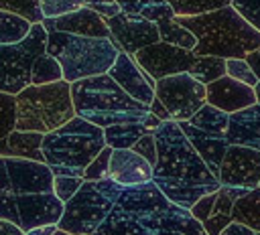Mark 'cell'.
<instances>
[{
    "instance_id": "4fadbf2b",
    "label": "cell",
    "mask_w": 260,
    "mask_h": 235,
    "mask_svg": "<svg viewBox=\"0 0 260 235\" xmlns=\"http://www.w3.org/2000/svg\"><path fill=\"white\" fill-rule=\"evenodd\" d=\"M217 178L221 186H236L244 190L256 188L260 184V150L230 144Z\"/></svg>"
},
{
    "instance_id": "d590c367",
    "label": "cell",
    "mask_w": 260,
    "mask_h": 235,
    "mask_svg": "<svg viewBox=\"0 0 260 235\" xmlns=\"http://www.w3.org/2000/svg\"><path fill=\"white\" fill-rule=\"evenodd\" d=\"M81 182H83L81 176H61L59 174L53 178V192L61 203H67L75 194V190L81 186Z\"/></svg>"
},
{
    "instance_id": "4dcf8cb0",
    "label": "cell",
    "mask_w": 260,
    "mask_h": 235,
    "mask_svg": "<svg viewBox=\"0 0 260 235\" xmlns=\"http://www.w3.org/2000/svg\"><path fill=\"white\" fill-rule=\"evenodd\" d=\"M0 10L20 14L30 24L43 20L41 10H39V0H0Z\"/></svg>"
},
{
    "instance_id": "ab89813d",
    "label": "cell",
    "mask_w": 260,
    "mask_h": 235,
    "mask_svg": "<svg viewBox=\"0 0 260 235\" xmlns=\"http://www.w3.org/2000/svg\"><path fill=\"white\" fill-rule=\"evenodd\" d=\"M85 6L91 8L93 12H98L102 18H112L122 12V8L116 0H85Z\"/></svg>"
},
{
    "instance_id": "f6af8a7d",
    "label": "cell",
    "mask_w": 260,
    "mask_h": 235,
    "mask_svg": "<svg viewBox=\"0 0 260 235\" xmlns=\"http://www.w3.org/2000/svg\"><path fill=\"white\" fill-rule=\"evenodd\" d=\"M0 235H26L18 225L10 223V221H4L0 219Z\"/></svg>"
},
{
    "instance_id": "2e32d148",
    "label": "cell",
    "mask_w": 260,
    "mask_h": 235,
    "mask_svg": "<svg viewBox=\"0 0 260 235\" xmlns=\"http://www.w3.org/2000/svg\"><path fill=\"white\" fill-rule=\"evenodd\" d=\"M205 101L225 113H234L256 103V95L254 87L223 75L205 85Z\"/></svg>"
},
{
    "instance_id": "9c48e42d",
    "label": "cell",
    "mask_w": 260,
    "mask_h": 235,
    "mask_svg": "<svg viewBox=\"0 0 260 235\" xmlns=\"http://www.w3.org/2000/svg\"><path fill=\"white\" fill-rule=\"evenodd\" d=\"M122 190L124 186L112 178L83 180L75 194L65 203L57 227L73 235H93L114 209Z\"/></svg>"
},
{
    "instance_id": "5b68a950",
    "label": "cell",
    "mask_w": 260,
    "mask_h": 235,
    "mask_svg": "<svg viewBox=\"0 0 260 235\" xmlns=\"http://www.w3.org/2000/svg\"><path fill=\"white\" fill-rule=\"evenodd\" d=\"M71 101L75 115L102 130L114 124L142 122L150 111L148 105L132 99L108 73L71 83Z\"/></svg>"
},
{
    "instance_id": "836d02e7",
    "label": "cell",
    "mask_w": 260,
    "mask_h": 235,
    "mask_svg": "<svg viewBox=\"0 0 260 235\" xmlns=\"http://www.w3.org/2000/svg\"><path fill=\"white\" fill-rule=\"evenodd\" d=\"M112 150L110 146H104L100 150V154L85 166L83 170V180H102V178H108L110 174V156H112Z\"/></svg>"
},
{
    "instance_id": "f35d334b",
    "label": "cell",
    "mask_w": 260,
    "mask_h": 235,
    "mask_svg": "<svg viewBox=\"0 0 260 235\" xmlns=\"http://www.w3.org/2000/svg\"><path fill=\"white\" fill-rule=\"evenodd\" d=\"M140 16L156 24V22H158V20H162V18H173V16H175V12H173V8H171L165 0H160V2H156V4L146 6V8L140 12Z\"/></svg>"
},
{
    "instance_id": "7dc6e473",
    "label": "cell",
    "mask_w": 260,
    "mask_h": 235,
    "mask_svg": "<svg viewBox=\"0 0 260 235\" xmlns=\"http://www.w3.org/2000/svg\"><path fill=\"white\" fill-rule=\"evenodd\" d=\"M254 95H256V103H260V79H258V83L254 85Z\"/></svg>"
},
{
    "instance_id": "8992f818",
    "label": "cell",
    "mask_w": 260,
    "mask_h": 235,
    "mask_svg": "<svg viewBox=\"0 0 260 235\" xmlns=\"http://www.w3.org/2000/svg\"><path fill=\"white\" fill-rule=\"evenodd\" d=\"M106 146L104 130L75 115L61 128L45 134L41 152L55 176H81L85 166Z\"/></svg>"
},
{
    "instance_id": "681fc988",
    "label": "cell",
    "mask_w": 260,
    "mask_h": 235,
    "mask_svg": "<svg viewBox=\"0 0 260 235\" xmlns=\"http://www.w3.org/2000/svg\"><path fill=\"white\" fill-rule=\"evenodd\" d=\"M256 233H258V231H256ZM258 235H260V233H258Z\"/></svg>"
},
{
    "instance_id": "3957f363",
    "label": "cell",
    "mask_w": 260,
    "mask_h": 235,
    "mask_svg": "<svg viewBox=\"0 0 260 235\" xmlns=\"http://www.w3.org/2000/svg\"><path fill=\"white\" fill-rule=\"evenodd\" d=\"M197 38L193 53L197 57L213 55L221 59H244L248 53L260 49V30H256L232 4L199 14L175 16Z\"/></svg>"
},
{
    "instance_id": "60d3db41",
    "label": "cell",
    "mask_w": 260,
    "mask_h": 235,
    "mask_svg": "<svg viewBox=\"0 0 260 235\" xmlns=\"http://www.w3.org/2000/svg\"><path fill=\"white\" fill-rule=\"evenodd\" d=\"M122 8V12H128V14H140L146 6L150 4H156L160 0H116Z\"/></svg>"
},
{
    "instance_id": "f1b7e54d",
    "label": "cell",
    "mask_w": 260,
    "mask_h": 235,
    "mask_svg": "<svg viewBox=\"0 0 260 235\" xmlns=\"http://www.w3.org/2000/svg\"><path fill=\"white\" fill-rule=\"evenodd\" d=\"M63 79V71L61 65L47 53L39 55L32 63V71H30V85H45V83H55Z\"/></svg>"
},
{
    "instance_id": "d4e9b609",
    "label": "cell",
    "mask_w": 260,
    "mask_h": 235,
    "mask_svg": "<svg viewBox=\"0 0 260 235\" xmlns=\"http://www.w3.org/2000/svg\"><path fill=\"white\" fill-rule=\"evenodd\" d=\"M156 28H158V36H160L162 43L177 45V47H183V49H189V51H193L195 45H197V38L193 36V32H189L185 26H181L175 20V16L158 20Z\"/></svg>"
},
{
    "instance_id": "7a4b0ae2",
    "label": "cell",
    "mask_w": 260,
    "mask_h": 235,
    "mask_svg": "<svg viewBox=\"0 0 260 235\" xmlns=\"http://www.w3.org/2000/svg\"><path fill=\"white\" fill-rule=\"evenodd\" d=\"M152 134L156 142L152 182L169 201L183 209H191L201 197L221 186L183 134L179 122L165 120Z\"/></svg>"
},
{
    "instance_id": "6da1fadb",
    "label": "cell",
    "mask_w": 260,
    "mask_h": 235,
    "mask_svg": "<svg viewBox=\"0 0 260 235\" xmlns=\"http://www.w3.org/2000/svg\"><path fill=\"white\" fill-rule=\"evenodd\" d=\"M93 235H207L203 225L169 201L156 184L142 182L122 190L110 215Z\"/></svg>"
},
{
    "instance_id": "ffe728a7",
    "label": "cell",
    "mask_w": 260,
    "mask_h": 235,
    "mask_svg": "<svg viewBox=\"0 0 260 235\" xmlns=\"http://www.w3.org/2000/svg\"><path fill=\"white\" fill-rule=\"evenodd\" d=\"M225 138L228 144L260 150V103L230 113Z\"/></svg>"
},
{
    "instance_id": "4316f807",
    "label": "cell",
    "mask_w": 260,
    "mask_h": 235,
    "mask_svg": "<svg viewBox=\"0 0 260 235\" xmlns=\"http://www.w3.org/2000/svg\"><path fill=\"white\" fill-rule=\"evenodd\" d=\"M228 120H230V113H225V111H221V109H217V107L205 103V105H203L199 111H195V115L189 118L187 122H189L191 126H197V128L209 130V132H213V134L225 136V132H228Z\"/></svg>"
},
{
    "instance_id": "1f68e13d",
    "label": "cell",
    "mask_w": 260,
    "mask_h": 235,
    "mask_svg": "<svg viewBox=\"0 0 260 235\" xmlns=\"http://www.w3.org/2000/svg\"><path fill=\"white\" fill-rule=\"evenodd\" d=\"M85 6V0H41L39 10L43 18H59Z\"/></svg>"
},
{
    "instance_id": "9a60e30c",
    "label": "cell",
    "mask_w": 260,
    "mask_h": 235,
    "mask_svg": "<svg viewBox=\"0 0 260 235\" xmlns=\"http://www.w3.org/2000/svg\"><path fill=\"white\" fill-rule=\"evenodd\" d=\"M108 75L136 101L150 105L154 99V79L140 69V65L134 61L132 55L120 51L114 65L108 69Z\"/></svg>"
},
{
    "instance_id": "44dd1931",
    "label": "cell",
    "mask_w": 260,
    "mask_h": 235,
    "mask_svg": "<svg viewBox=\"0 0 260 235\" xmlns=\"http://www.w3.org/2000/svg\"><path fill=\"white\" fill-rule=\"evenodd\" d=\"M160 126V120L148 111L142 122H126L104 128V140L110 148H132L144 134L154 132Z\"/></svg>"
},
{
    "instance_id": "ee69618b",
    "label": "cell",
    "mask_w": 260,
    "mask_h": 235,
    "mask_svg": "<svg viewBox=\"0 0 260 235\" xmlns=\"http://www.w3.org/2000/svg\"><path fill=\"white\" fill-rule=\"evenodd\" d=\"M246 63L252 67V71H254V75L260 79V49H256V51H252V53H248L246 57Z\"/></svg>"
},
{
    "instance_id": "30bf717a",
    "label": "cell",
    "mask_w": 260,
    "mask_h": 235,
    "mask_svg": "<svg viewBox=\"0 0 260 235\" xmlns=\"http://www.w3.org/2000/svg\"><path fill=\"white\" fill-rule=\"evenodd\" d=\"M47 30L41 22H35L28 34L20 43L0 45V91L16 95L30 85L32 63L45 53Z\"/></svg>"
},
{
    "instance_id": "d6a6232c",
    "label": "cell",
    "mask_w": 260,
    "mask_h": 235,
    "mask_svg": "<svg viewBox=\"0 0 260 235\" xmlns=\"http://www.w3.org/2000/svg\"><path fill=\"white\" fill-rule=\"evenodd\" d=\"M16 128V95L0 91V140Z\"/></svg>"
},
{
    "instance_id": "c3c4849f",
    "label": "cell",
    "mask_w": 260,
    "mask_h": 235,
    "mask_svg": "<svg viewBox=\"0 0 260 235\" xmlns=\"http://www.w3.org/2000/svg\"><path fill=\"white\" fill-rule=\"evenodd\" d=\"M53 235H73V233H67V231H61V229H57Z\"/></svg>"
},
{
    "instance_id": "484cf974",
    "label": "cell",
    "mask_w": 260,
    "mask_h": 235,
    "mask_svg": "<svg viewBox=\"0 0 260 235\" xmlns=\"http://www.w3.org/2000/svg\"><path fill=\"white\" fill-rule=\"evenodd\" d=\"M30 26L32 24L26 18H22L20 14L0 10V45L20 43L28 34Z\"/></svg>"
},
{
    "instance_id": "7bdbcfd3",
    "label": "cell",
    "mask_w": 260,
    "mask_h": 235,
    "mask_svg": "<svg viewBox=\"0 0 260 235\" xmlns=\"http://www.w3.org/2000/svg\"><path fill=\"white\" fill-rule=\"evenodd\" d=\"M148 109H150V113H154L160 122H165V120H171V115H169V111L165 109V105L154 97L152 101H150V105H148Z\"/></svg>"
},
{
    "instance_id": "bcb514c9",
    "label": "cell",
    "mask_w": 260,
    "mask_h": 235,
    "mask_svg": "<svg viewBox=\"0 0 260 235\" xmlns=\"http://www.w3.org/2000/svg\"><path fill=\"white\" fill-rule=\"evenodd\" d=\"M59 227L57 225H39V227H32L26 231V235H53Z\"/></svg>"
},
{
    "instance_id": "8fae6325",
    "label": "cell",
    "mask_w": 260,
    "mask_h": 235,
    "mask_svg": "<svg viewBox=\"0 0 260 235\" xmlns=\"http://www.w3.org/2000/svg\"><path fill=\"white\" fill-rule=\"evenodd\" d=\"M154 97L165 105L171 120L175 122H187L207 103L205 85L189 73H177L158 79L154 83Z\"/></svg>"
},
{
    "instance_id": "52a82bcc",
    "label": "cell",
    "mask_w": 260,
    "mask_h": 235,
    "mask_svg": "<svg viewBox=\"0 0 260 235\" xmlns=\"http://www.w3.org/2000/svg\"><path fill=\"white\" fill-rule=\"evenodd\" d=\"M45 53L61 65L63 79L75 83L79 79L108 73L120 51L110 38L49 30Z\"/></svg>"
},
{
    "instance_id": "83f0119b",
    "label": "cell",
    "mask_w": 260,
    "mask_h": 235,
    "mask_svg": "<svg viewBox=\"0 0 260 235\" xmlns=\"http://www.w3.org/2000/svg\"><path fill=\"white\" fill-rule=\"evenodd\" d=\"M189 75L195 77L197 81H201L203 85L219 79L225 75V59L221 57H213V55H203L197 57L193 67L189 69Z\"/></svg>"
},
{
    "instance_id": "f546056e",
    "label": "cell",
    "mask_w": 260,
    "mask_h": 235,
    "mask_svg": "<svg viewBox=\"0 0 260 235\" xmlns=\"http://www.w3.org/2000/svg\"><path fill=\"white\" fill-rule=\"evenodd\" d=\"M165 2L173 8L175 16H199L232 4V0H165Z\"/></svg>"
},
{
    "instance_id": "d6986e66",
    "label": "cell",
    "mask_w": 260,
    "mask_h": 235,
    "mask_svg": "<svg viewBox=\"0 0 260 235\" xmlns=\"http://www.w3.org/2000/svg\"><path fill=\"white\" fill-rule=\"evenodd\" d=\"M183 134L187 136V140L193 144V148L197 150V154L203 158V162L207 164V168L217 176L219 174V166L223 160V154L228 150V138L221 134H213L209 130L191 126L189 122H179ZM219 180V178H217Z\"/></svg>"
},
{
    "instance_id": "277c9868",
    "label": "cell",
    "mask_w": 260,
    "mask_h": 235,
    "mask_svg": "<svg viewBox=\"0 0 260 235\" xmlns=\"http://www.w3.org/2000/svg\"><path fill=\"white\" fill-rule=\"evenodd\" d=\"M8 180L16 199L18 227L26 233L39 225H57L65 203L53 192V170L45 162L26 158H4Z\"/></svg>"
},
{
    "instance_id": "603a6c76",
    "label": "cell",
    "mask_w": 260,
    "mask_h": 235,
    "mask_svg": "<svg viewBox=\"0 0 260 235\" xmlns=\"http://www.w3.org/2000/svg\"><path fill=\"white\" fill-rule=\"evenodd\" d=\"M43 138H45V134H41V132L12 130L6 138L0 140V156L2 158H26V160L45 162L43 152H41Z\"/></svg>"
},
{
    "instance_id": "8d00e7d4",
    "label": "cell",
    "mask_w": 260,
    "mask_h": 235,
    "mask_svg": "<svg viewBox=\"0 0 260 235\" xmlns=\"http://www.w3.org/2000/svg\"><path fill=\"white\" fill-rule=\"evenodd\" d=\"M232 6H234L256 30H260V0H232Z\"/></svg>"
},
{
    "instance_id": "f907efd6",
    "label": "cell",
    "mask_w": 260,
    "mask_h": 235,
    "mask_svg": "<svg viewBox=\"0 0 260 235\" xmlns=\"http://www.w3.org/2000/svg\"><path fill=\"white\" fill-rule=\"evenodd\" d=\"M258 186H260V184H258Z\"/></svg>"
},
{
    "instance_id": "b9f144b4",
    "label": "cell",
    "mask_w": 260,
    "mask_h": 235,
    "mask_svg": "<svg viewBox=\"0 0 260 235\" xmlns=\"http://www.w3.org/2000/svg\"><path fill=\"white\" fill-rule=\"evenodd\" d=\"M219 235H258L252 227L244 225V223H238V221H232Z\"/></svg>"
},
{
    "instance_id": "ac0fdd59",
    "label": "cell",
    "mask_w": 260,
    "mask_h": 235,
    "mask_svg": "<svg viewBox=\"0 0 260 235\" xmlns=\"http://www.w3.org/2000/svg\"><path fill=\"white\" fill-rule=\"evenodd\" d=\"M41 24L45 30H63L71 34H81V36H102L110 38V28L106 24V18H102L98 12H93L87 6H81L75 12H69L59 18H43Z\"/></svg>"
},
{
    "instance_id": "e575fe53",
    "label": "cell",
    "mask_w": 260,
    "mask_h": 235,
    "mask_svg": "<svg viewBox=\"0 0 260 235\" xmlns=\"http://www.w3.org/2000/svg\"><path fill=\"white\" fill-rule=\"evenodd\" d=\"M225 75L240 83H246L250 87H254L258 83V77L254 75V71L246 63V59H225Z\"/></svg>"
},
{
    "instance_id": "5bb4252c",
    "label": "cell",
    "mask_w": 260,
    "mask_h": 235,
    "mask_svg": "<svg viewBox=\"0 0 260 235\" xmlns=\"http://www.w3.org/2000/svg\"><path fill=\"white\" fill-rule=\"evenodd\" d=\"M106 24L110 28V41L118 47V51L128 55H134L136 51L160 41L156 24L142 18L140 14L120 12L112 18H106Z\"/></svg>"
},
{
    "instance_id": "7402d4cb",
    "label": "cell",
    "mask_w": 260,
    "mask_h": 235,
    "mask_svg": "<svg viewBox=\"0 0 260 235\" xmlns=\"http://www.w3.org/2000/svg\"><path fill=\"white\" fill-rule=\"evenodd\" d=\"M244 188H236V186H219L215 190V199L211 205V211L207 215V219L201 223L207 235H219L232 221V209L234 203L244 194Z\"/></svg>"
},
{
    "instance_id": "ba28073f",
    "label": "cell",
    "mask_w": 260,
    "mask_h": 235,
    "mask_svg": "<svg viewBox=\"0 0 260 235\" xmlns=\"http://www.w3.org/2000/svg\"><path fill=\"white\" fill-rule=\"evenodd\" d=\"M75 118L71 83L65 79L45 85H28L16 93V128L49 134Z\"/></svg>"
},
{
    "instance_id": "7c38bea8",
    "label": "cell",
    "mask_w": 260,
    "mask_h": 235,
    "mask_svg": "<svg viewBox=\"0 0 260 235\" xmlns=\"http://www.w3.org/2000/svg\"><path fill=\"white\" fill-rule=\"evenodd\" d=\"M132 57L140 65V69L148 73L154 81L169 77V75H177V73H189V69L193 67L197 59L193 51L177 47V45H169L162 41H156L136 51Z\"/></svg>"
},
{
    "instance_id": "74e56055",
    "label": "cell",
    "mask_w": 260,
    "mask_h": 235,
    "mask_svg": "<svg viewBox=\"0 0 260 235\" xmlns=\"http://www.w3.org/2000/svg\"><path fill=\"white\" fill-rule=\"evenodd\" d=\"M130 150H134V152L140 154L144 160H148L150 166H154V162H156V142H154V134H152V132H150V134H144Z\"/></svg>"
},
{
    "instance_id": "cb8c5ba5",
    "label": "cell",
    "mask_w": 260,
    "mask_h": 235,
    "mask_svg": "<svg viewBox=\"0 0 260 235\" xmlns=\"http://www.w3.org/2000/svg\"><path fill=\"white\" fill-rule=\"evenodd\" d=\"M232 217L238 223H244L260 233V186L246 190L232 209Z\"/></svg>"
},
{
    "instance_id": "e0dca14e",
    "label": "cell",
    "mask_w": 260,
    "mask_h": 235,
    "mask_svg": "<svg viewBox=\"0 0 260 235\" xmlns=\"http://www.w3.org/2000/svg\"><path fill=\"white\" fill-rule=\"evenodd\" d=\"M114 182L122 184L124 188L136 186L142 182L152 180V166L140 154L130 148H114L110 156V174Z\"/></svg>"
}]
</instances>
